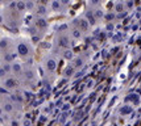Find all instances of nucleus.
<instances>
[{"mask_svg":"<svg viewBox=\"0 0 141 126\" xmlns=\"http://www.w3.org/2000/svg\"><path fill=\"white\" fill-rule=\"evenodd\" d=\"M16 50H17V55L23 60H30L32 59L33 49L27 41H18L16 44Z\"/></svg>","mask_w":141,"mask_h":126,"instance_id":"nucleus-1","label":"nucleus"},{"mask_svg":"<svg viewBox=\"0 0 141 126\" xmlns=\"http://www.w3.org/2000/svg\"><path fill=\"white\" fill-rule=\"evenodd\" d=\"M74 24H75L80 30H82L83 33L88 32V29H90V26H91L90 21H88L86 17H78V18H75V20H74Z\"/></svg>","mask_w":141,"mask_h":126,"instance_id":"nucleus-2","label":"nucleus"},{"mask_svg":"<svg viewBox=\"0 0 141 126\" xmlns=\"http://www.w3.org/2000/svg\"><path fill=\"white\" fill-rule=\"evenodd\" d=\"M44 66H45V68H46L49 72L55 71V68H57V59L53 58V57H46V58L44 59Z\"/></svg>","mask_w":141,"mask_h":126,"instance_id":"nucleus-3","label":"nucleus"},{"mask_svg":"<svg viewBox=\"0 0 141 126\" xmlns=\"http://www.w3.org/2000/svg\"><path fill=\"white\" fill-rule=\"evenodd\" d=\"M69 32H70V36H71V38H74L75 41H76V39H80V38L83 37V32L80 30V29H79V28H78V26L74 24V23L70 25V30H69Z\"/></svg>","mask_w":141,"mask_h":126,"instance_id":"nucleus-4","label":"nucleus"},{"mask_svg":"<svg viewBox=\"0 0 141 126\" xmlns=\"http://www.w3.org/2000/svg\"><path fill=\"white\" fill-rule=\"evenodd\" d=\"M33 26H36L38 32H42V30H45V29L48 28V23H46V20H45L42 16H38V17L34 20V25H33Z\"/></svg>","mask_w":141,"mask_h":126,"instance_id":"nucleus-5","label":"nucleus"},{"mask_svg":"<svg viewBox=\"0 0 141 126\" xmlns=\"http://www.w3.org/2000/svg\"><path fill=\"white\" fill-rule=\"evenodd\" d=\"M4 86H5V87H8L9 89H11V88L13 89V88H16V87H17V81H16V79H15V78H8V79H5V80H4Z\"/></svg>","mask_w":141,"mask_h":126,"instance_id":"nucleus-6","label":"nucleus"},{"mask_svg":"<svg viewBox=\"0 0 141 126\" xmlns=\"http://www.w3.org/2000/svg\"><path fill=\"white\" fill-rule=\"evenodd\" d=\"M61 53H62L63 59H73V57H74L71 49H61Z\"/></svg>","mask_w":141,"mask_h":126,"instance_id":"nucleus-7","label":"nucleus"},{"mask_svg":"<svg viewBox=\"0 0 141 126\" xmlns=\"http://www.w3.org/2000/svg\"><path fill=\"white\" fill-rule=\"evenodd\" d=\"M50 5H52V9H53V11H59V9L62 8V4H61V2H59V0H52Z\"/></svg>","mask_w":141,"mask_h":126,"instance_id":"nucleus-8","label":"nucleus"},{"mask_svg":"<svg viewBox=\"0 0 141 126\" xmlns=\"http://www.w3.org/2000/svg\"><path fill=\"white\" fill-rule=\"evenodd\" d=\"M36 12H37L38 16H45V15H46V7L42 5V4H40V5L36 8Z\"/></svg>","mask_w":141,"mask_h":126,"instance_id":"nucleus-9","label":"nucleus"},{"mask_svg":"<svg viewBox=\"0 0 141 126\" xmlns=\"http://www.w3.org/2000/svg\"><path fill=\"white\" fill-rule=\"evenodd\" d=\"M83 63H85V60L82 58H76L74 60V67H80V66H83Z\"/></svg>","mask_w":141,"mask_h":126,"instance_id":"nucleus-10","label":"nucleus"},{"mask_svg":"<svg viewBox=\"0 0 141 126\" xmlns=\"http://www.w3.org/2000/svg\"><path fill=\"white\" fill-rule=\"evenodd\" d=\"M90 4L94 5V7H99L102 4V0H90Z\"/></svg>","mask_w":141,"mask_h":126,"instance_id":"nucleus-11","label":"nucleus"},{"mask_svg":"<svg viewBox=\"0 0 141 126\" xmlns=\"http://www.w3.org/2000/svg\"><path fill=\"white\" fill-rule=\"evenodd\" d=\"M115 9H116L117 12H123V11H124V4L117 3V4H116V7H115Z\"/></svg>","mask_w":141,"mask_h":126,"instance_id":"nucleus-12","label":"nucleus"},{"mask_svg":"<svg viewBox=\"0 0 141 126\" xmlns=\"http://www.w3.org/2000/svg\"><path fill=\"white\" fill-rule=\"evenodd\" d=\"M94 15H95V17H96V18L103 17V12L100 11V9H96V11H94Z\"/></svg>","mask_w":141,"mask_h":126,"instance_id":"nucleus-13","label":"nucleus"},{"mask_svg":"<svg viewBox=\"0 0 141 126\" xmlns=\"http://www.w3.org/2000/svg\"><path fill=\"white\" fill-rule=\"evenodd\" d=\"M62 4V7H69L70 5V0H59Z\"/></svg>","mask_w":141,"mask_h":126,"instance_id":"nucleus-14","label":"nucleus"},{"mask_svg":"<svg viewBox=\"0 0 141 126\" xmlns=\"http://www.w3.org/2000/svg\"><path fill=\"white\" fill-rule=\"evenodd\" d=\"M3 2H8V3H12V2H15V0H3Z\"/></svg>","mask_w":141,"mask_h":126,"instance_id":"nucleus-15","label":"nucleus"}]
</instances>
